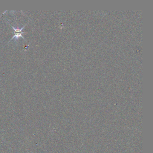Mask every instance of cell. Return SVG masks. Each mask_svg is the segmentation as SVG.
I'll return each instance as SVG.
<instances>
[{
	"label": "cell",
	"mask_w": 153,
	"mask_h": 153,
	"mask_svg": "<svg viewBox=\"0 0 153 153\" xmlns=\"http://www.w3.org/2000/svg\"><path fill=\"white\" fill-rule=\"evenodd\" d=\"M26 25H25L24 26V27H22V28H20V29H19V28H15V27H14L12 26V28H13L14 31H15V32H14L15 35H14V36H13V37L11 38V40L10 41V42L11 40H13V39H14V38H16V39L17 40V39L20 37H22L23 39H25V40L26 41L25 38H24V37H23V36H22V34H23V33H25V32H22V30H23V28L25 27V26Z\"/></svg>",
	"instance_id": "6da1fadb"
}]
</instances>
